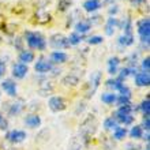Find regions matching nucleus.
I'll return each mask as SVG.
<instances>
[{
    "label": "nucleus",
    "instance_id": "nucleus-1",
    "mask_svg": "<svg viewBox=\"0 0 150 150\" xmlns=\"http://www.w3.org/2000/svg\"><path fill=\"white\" fill-rule=\"evenodd\" d=\"M97 127H98L97 119H96V116L90 115V116H87V117L82 122V124H81V134L85 137V139H87L89 137L96 134Z\"/></svg>",
    "mask_w": 150,
    "mask_h": 150
},
{
    "label": "nucleus",
    "instance_id": "nucleus-2",
    "mask_svg": "<svg viewBox=\"0 0 150 150\" xmlns=\"http://www.w3.org/2000/svg\"><path fill=\"white\" fill-rule=\"evenodd\" d=\"M26 40H28V45L33 49H40V51L45 49L47 42H45V38L40 33H28Z\"/></svg>",
    "mask_w": 150,
    "mask_h": 150
},
{
    "label": "nucleus",
    "instance_id": "nucleus-3",
    "mask_svg": "<svg viewBox=\"0 0 150 150\" xmlns=\"http://www.w3.org/2000/svg\"><path fill=\"white\" fill-rule=\"evenodd\" d=\"M138 33L143 42L149 44V33H150V21L149 18L139 21L138 22Z\"/></svg>",
    "mask_w": 150,
    "mask_h": 150
},
{
    "label": "nucleus",
    "instance_id": "nucleus-4",
    "mask_svg": "<svg viewBox=\"0 0 150 150\" xmlns=\"http://www.w3.org/2000/svg\"><path fill=\"white\" fill-rule=\"evenodd\" d=\"M49 108L53 112H62L67 108V101H66V98L60 97V96H55V97H52L49 100Z\"/></svg>",
    "mask_w": 150,
    "mask_h": 150
},
{
    "label": "nucleus",
    "instance_id": "nucleus-5",
    "mask_svg": "<svg viewBox=\"0 0 150 150\" xmlns=\"http://www.w3.org/2000/svg\"><path fill=\"white\" fill-rule=\"evenodd\" d=\"M49 44H51L52 48L55 49H62V48H68L70 44H68L67 37H64L63 34H53L49 40Z\"/></svg>",
    "mask_w": 150,
    "mask_h": 150
},
{
    "label": "nucleus",
    "instance_id": "nucleus-6",
    "mask_svg": "<svg viewBox=\"0 0 150 150\" xmlns=\"http://www.w3.org/2000/svg\"><path fill=\"white\" fill-rule=\"evenodd\" d=\"M25 138H26V134H25L23 131L14 130L7 134V139L11 143H21L22 141H25Z\"/></svg>",
    "mask_w": 150,
    "mask_h": 150
},
{
    "label": "nucleus",
    "instance_id": "nucleus-7",
    "mask_svg": "<svg viewBox=\"0 0 150 150\" xmlns=\"http://www.w3.org/2000/svg\"><path fill=\"white\" fill-rule=\"evenodd\" d=\"M1 87H3L4 91H6L8 96H11V97H14V96L16 94V85L14 81H11V79L3 81V82H1Z\"/></svg>",
    "mask_w": 150,
    "mask_h": 150
},
{
    "label": "nucleus",
    "instance_id": "nucleus-8",
    "mask_svg": "<svg viewBox=\"0 0 150 150\" xmlns=\"http://www.w3.org/2000/svg\"><path fill=\"white\" fill-rule=\"evenodd\" d=\"M28 74V67H26V64H15L14 67H12V75L18 79H22L25 75Z\"/></svg>",
    "mask_w": 150,
    "mask_h": 150
},
{
    "label": "nucleus",
    "instance_id": "nucleus-9",
    "mask_svg": "<svg viewBox=\"0 0 150 150\" xmlns=\"http://www.w3.org/2000/svg\"><path fill=\"white\" fill-rule=\"evenodd\" d=\"M135 83L138 86H149L150 85V76L147 72H139L135 75Z\"/></svg>",
    "mask_w": 150,
    "mask_h": 150
},
{
    "label": "nucleus",
    "instance_id": "nucleus-10",
    "mask_svg": "<svg viewBox=\"0 0 150 150\" xmlns=\"http://www.w3.org/2000/svg\"><path fill=\"white\" fill-rule=\"evenodd\" d=\"M36 71L37 72H48L52 70V64L49 63V62H47V60H40V62H37L36 64Z\"/></svg>",
    "mask_w": 150,
    "mask_h": 150
},
{
    "label": "nucleus",
    "instance_id": "nucleus-11",
    "mask_svg": "<svg viewBox=\"0 0 150 150\" xmlns=\"http://www.w3.org/2000/svg\"><path fill=\"white\" fill-rule=\"evenodd\" d=\"M100 7H101L100 0H87V1H85V4H83V8H85L87 12H93V11H96V10H98Z\"/></svg>",
    "mask_w": 150,
    "mask_h": 150
},
{
    "label": "nucleus",
    "instance_id": "nucleus-12",
    "mask_svg": "<svg viewBox=\"0 0 150 150\" xmlns=\"http://www.w3.org/2000/svg\"><path fill=\"white\" fill-rule=\"evenodd\" d=\"M25 122H26V124H28L29 127L36 128V127H40V124H41V119H40L38 115H29Z\"/></svg>",
    "mask_w": 150,
    "mask_h": 150
},
{
    "label": "nucleus",
    "instance_id": "nucleus-13",
    "mask_svg": "<svg viewBox=\"0 0 150 150\" xmlns=\"http://www.w3.org/2000/svg\"><path fill=\"white\" fill-rule=\"evenodd\" d=\"M51 59L53 63H66L67 62V55L64 52H53L51 55Z\"/></svg>",
    "mask_w": 150,
    "mask_h": 150
},
{
    "label": "nucleus",
    "instance_id": "nucleus-14",
    "mask_svg": "<svg viewBox=\"0 0 150 150\" xmlns=\"http://www.w3.org/2000/svg\"><path fill=\"white\" fill-rule=\"evenodd\" d=\"M119 63H120V60H119V57H116V56L109 59V62H108V70H109V74L115 75L116 72H117Z\"/></svg>",
    "mask_w": 150,
    "mask_h": 150
},
{
    "label": "nucleus",
    "instance_id": "nucleus-15",
    "mask_svg": "<svg viewBox=\"0 0 150 150\" xmlns=\"http://www.w3.org/2000/svg\"><path fill=\"white\" fill-rule=\"evenodd\" d=\"M62 83H63L64 86L74 87V86H76V85L79 83V79H78V76H75V75H67V76H64L63 78Z\"/></svg>",
    "mask_w": 150,
    "mask_h": 150
},
{
    "label": "nucleus",
    "instance_id": "nucleus-16",
    "mask_svg": "<svg viewBox=\"0 0 150 150\" xmlns=\"http://www.w3.org/2000/svg\"><path fill=\"white\" fill-rule=\"evenodd\" d=\"M117 25H119V22L116 18H109V19H108L107 26H105V32H107L108 36H112V34H113L115 28H116Z\"/></svg>",
    "mask_w": 150,
    "mask_h": 150
},
{
    "label": "nucleus",
    "instance_id": "nucleus-17",
    "mask_svg": "<svg viewBox=\"0 0 150 150\" xmlns=\"http://www.w3.org/2000/svg\"><path fill=\"white\" fill-rule=\"evenodd\" d=\"M19 60L22 62V64L30 63V62L34 60V55H33V52H30V51H23V52H21Z\"/></svg>",
    "mask_w": 150,
    "mask_h": 150
},
{
    "label": "nucleus",
    "instance_id": "nucleus-18",
    "mask_svg": "<svg viewBox=\"0 0 150 150\" xmlns=\"http://www.w3.org/2000/svg\"><path fill=\"white\" fill-rule=\"evenodd\" d=\"M75 29H76V32L83 34V33L89 32V29H90V23L89 22H85V21H81L75 25Z\"/></svg>",
    "mask_w": 150,
    "mask_h": 150
},
{
    "label": "nucleus",
    "instance_id": "nucleus-19",
    "mask_svg": "<svg viewBox=\"0 0 150 150\" xmlns=\"http://www.w3.org/2000/svg\"><path fill=\"white\" fill-rule=\"evenodd\" d=\"M116 117H117L119 122L124 123V124H131V123H132V116H131V115H126V113L117 112V113H116Z\"/></svg>",
    "mask_w": 150,
    "mask_h": 150
},
{
    "label": "nucleus",
    "instance_id": "nucleus-20",
    "mask_svg": "<svg viewBox=\"0 0 150 150\" xmlns=\"http://www.w3.org/2000/svg\"><path fill=\"white\" fill-rule=\"evenodd\" d=\"M132 42H134V37H132V34H124V36H122L120 38H119V44H122V45H124V47L131 45Z\"/></svg>",
    "mask_w": 150,
    "mask_h": 150
},
{
    "label": "nucleus",
    "instance_id": "nucleus-21",
    "mask_svg": "<svg viewBox=\"0 0 150 150\" xmlns=\"http://www.w3.org/2000/svg\"><path fill=\"white\" fill-rule=\"evenodd\" d=\"M127 131L126 128H122V127H116L115 128V132H113V138L117 139V141H120V139H123L124 137H126Z\"/></svg>",
    "mask_w": 150,
    "mask_h": 150
},
{
    "label": "nucleus",
    "instance_id": "nucleus-22",
    "mask_svg": "<svg viewBox=\"0 0 150 150\" xmlns=\"http://www.w3.org/2000/svg\"><path fill=\"white\" fill-rule=\"evenodd\" d=\"M100 81H101V74H100V72H94V74L91 75V81H90V82L93 83V90H91V93H93V91L98 87Z\"/></svg>",
    "mask_w": 150,
    "mask_h": 150
},
{
    "label": "nucleus",
    "instance_id": "nucleus-23",
    "mask_svg": "<svg viewBox=\"0 0 150 150\" xmlns=\"http://www.w3.org/2000/svg\"><path fill=\"white\" fill-rule=\"evenodd\" d=\"M130 135H131V138H135V139H138L142 137V127L141 126H135L131 128L130 131Z\"/></svg>",
    "mask_w": 150,
    "mask_h": 150
},
{
    "label": "nucleus",
    "instance_id": "nucleus-24",
    "mask_svg": "<svg viewBox=\"0 0 150 150\" xmlns=\"http://www.w3.org/2000/svg\"><path fill=\"white\" fill-rule=\"evenodd\" d=\"M22 108H23V105H22V103H15V104H11V108L8 109V113H10V115H16V113H19V112L22 111Z\"/></svg>",
    "mask_w": 150,
    "mask_h": 150
},
{
    "label": "nucleus",
    "instance_id": "nucleus-25",
    "mask_svg": "<svg viewBox=\"0 0 150 150\" xmlns=\"http://www.w3.org/2000/svg\"><path fill=\"white\" fill-rule=\"evenodd\" d=\"M101 100H103V103H105V104H113L115 101H116V96H115L113 93H107V94H103Z\"/></svg>",
    "mask_w": 150,
    "mask_h": 150
},
{
    "label": "nucleus",
    "instance_id": "nucleus-26",
    "mask_svg": "<svg viewBox=\"0 0 150 150\" xmlns=\"http://www.w3.org/2000/svg\"><path fill=\"white\" fill-rule=\"evenodd\" d=\"M141 109H142V112H143V115H145V116H149V113H150V101H149V97H147V98L145 100L142 104H141Z\"/></svg>",
    "mask_w": 150,
    "mask_h": 150
},
{
    "label": "nucleus",
    "instance_id": "nucleus-27",
    "mask_svg": "<svg viewBox=\"0 0 150 150\" xmlns=\"http://www.w3.org/2000/svg\"><path fill=\"white\" fill-rule=\"evenodd\" d=\"M67 40L70 45H76V44L81 42V36H78L76 33H72V34H70V37Z\"/></svg>",
    "mask_w": 150,
    "mask_h": 150
},
{
    "label": "nucleus",
    "instance_id": "nucleus-28",
    "mask_svg": "<svg viewBox=\"0 0 150 150\" xmlns=\"http://www.w3.org/2000/svg\"><path fill=\"white\" fill-rule=\"evenodd\" d=\"M104 127H105V130H111V128H116V120L113 117H108L105 122H104Z\"/></svg>",
    "mask_w": 150,
    "mask_h": 150
},
{
    "label": "nucleus",
    "instance_id": "nucleus-29",
    "mask_svg": "<svg viewBox=\"0 0 150 150\" xmlns=\"http://www.w3.org/2000/svg\"><path fill=\"white\" fill-rule=\"evenodd\" d=\"M107 85H108L109 87L117 89V90L123 86V83H122V81H120V79H117V81H112V79H109V81H107Z\"/></svg>",
    "mask_w": 150,
    "mask_h": 150
},
{
    "label": "nucleus",
    "instance_id": "nucleus-30",
    "mask_svg": "<svg viewBox=\"0 0 150 150\" xmlns=\"http://www.w3.org/2000/svg\"><path fill=\"white\" fill-rule=\"evenodd\" d=\"M134 71H135L134 68H123L122 71H120V78H119V79L122 81L123 78H127V76H128L130 74H135Z\"/></svg>",
    "mask_w": 150,
    "mask_h": 150
},
{
    "label": "nucleus",
    "instance_id": "nucleus-31",
    "mask_svg": "<svg viewBox=\"0 0 150 150\" xmlns=\"http://www.w3.org/2000/svg\"><path fill=\"white\" fill-rule=\"evenodd\" d=\"M89 41V44H91V45H97V44H101L104 41L103 37H100V36H94V37H90V38L87 40Z\"/></svg>",
    "mask_w": 150,
    "mask_h": 150
},
{
    "label": "nucleus",
    "instance_id": "nucleus-32",
    "mask_svg": "<svg viewBox=\"0 0 150 150\" xmlns=\"http://www.w3.org/2000/svg\"><path fill=\"white\" fill-rule=\"evenodd\" d=\"M70 6H71V1H70V0H62L59 3V10L60 11H64V10H67Z\"/></svg>",
    "mask_w": 150,
    "mask_h": 150
},
{
    "label": "nucleus",
    "instance_id": "nucleus-33",
    "mask_svg": "<svg viewBox=\"0 0 150 150\" xmlns=\"http://www.w3.org/2000/svg\"><path fill=\"white\" fill-rule=\"evenodd\" d=\"M131 105L128 104V105H122V107L119 108V111L117 112H120V113H126V115H131Z\"/></svg>",
    "mask_w": 150,
    "mask_h": 150
},
{
    "label": "nucleus",
    "instance_id": "nucleus-34",
    "mask_svg": "<svg viewBox=\"0 0 150 150\" xmlns=\"http://www.w3.org/2000/svg\"><path fill=\"white\" fill-rule=\"evenodd\" d=\"M119 91H120L122 96H124V97H128V98L131 97V91H130V89H128L127 86H122L120 89H119Z\"/></svg>",
    "mask_w": 150,
    "mask_h": 150
},
{
    "label": "nucleus",
    "instance_id": "nucleus-35",
    "mask_svg": "<svg viewBox=\"0 0 150 150\" xmlns=\"http://www.w3.org/2000/svg\"><path fill=\"white\" fill-rule=\"evenodd\" d=\"M116 100H117V103L120 104V105H128V104H130V98H128V97H124V96H120V97Z\"/></svg>",
    "mask_w": 150,
    "mask_h": 150
},
{
    "label": "nucleus",
    "instance_id": "nucleus-36",
    "mask_svg": "<svg viewBox=\"0 0 150 150\" xmlns=\"http://www.w3.org/2000/svg\"><path fill=\"white\" fill-rule=\"evenodd\" d=\"M143 128H146V131H149L150 128V120H149V116H145V119H143Z\"/></svg>",
    "mask_w": 150,
    "mask_h": 150
},
{
    "label": "nucleus",
    "instance_id": "nucleus-37",
    "mask_svg": "<svg viewBox=\"0 0 150 150\" xmlns=\"http://www.w3.org/2000/svg\"><path fill=\"white\" fill-rule=\"evenodd\" d=\"M150 57H146V59L143 60V63H142V67H143V70H146V72L149 71V67H150Z\"/></svg>",
    "mask_w": 150,
    "mask_h": 150
},
{
    "label": "nucleus",
    "instance_id": "nucleus-38",
    "mask_svg": "<svg viewBox=\"0 0 150 150\" xmlns=\"http://www.w3.org/2000/svg\"><path fill=\"white\" fill-rule=\"evenodd\" d=\"M141 147L138 146V145H134V143H128L126 146V150H139Z\"/></svg>",
    "mask_w": 150,
    "mask_h": 150
},
{
    "label": "nucleus",
    "instance_id": "nucleus-39",
    "mask_svg": "<svg viewBox=\"0 0 150 150\" xmlns=\"http://www.w3.org/2000/svg\"><path fill=\"white\" fill-rule=\"evenodd\" d=\"M4 72H6V66H4L3 62H0V78L3 76Z\"/></svg>",
    "mask_w": 150,
    "mask_h": 150
},
{
    "label": "nucleus",
    "instance_id": "nucleus-40",
    "mask_svg": "<svg viewBox=\"0 0 150 150\" xmlns=\"http://www.w3.org/2000/svg\"><path fill=\"white\" fill-rule=\"evenodd\" d=\"M7 128V122H3L1 120V130H6Z\"/></svg>",
    "mask_w": 150,
    "mask_h": 150
},
{
    "label": "nucleus",
    "instance_id": "nucleus-41",
    "mask_svg": "<svg viewBox=\"0 0 150 150\" xmlns=\"http://www.w3.org/2000/svg\"><path fill=\"white\" fill-rule=\"evenodd\" d=\"M1 120H3V117H1V115H0V123H1Z\"/></svg>",
    "mask_w": 150,
    "mask_h": 150
},
{
    "label": "nucleus",
    "instance_id": "nucleus-42",
    "mask_svg": "<svg viewBox=\"0 0 150 150\" xmlns=\"http://www.w3.org/2000/svg\"><path fill=\"white\" fill-rule=\"evenodd\" d=\"M146 150H149V147H147V149H146Z\"/></svg>",
    "mask_w": 150,
    "mask_h": 150
}]
</instances>
